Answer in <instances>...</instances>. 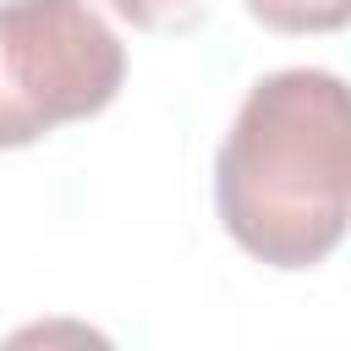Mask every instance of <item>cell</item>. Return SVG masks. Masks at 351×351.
Segmentation results:
<instances>
[{"label":"cell","mask_w":351,"mask_h":351,"mask_svg":"<svg viewBox=\"0 0 351 351\" xmlns=\"http://www.w3.org/2000/svg\"><path fill=\"white\" fill-rule=\"evenodd\" d=\"M214 208L230 241L269 269H313L340 247L351 115L335 71L285 66L247 88L214 165Z\"/></svg>","instance_id":"1"},{"label":"cell","mask_w":351,"mask_h":351,"mask_svg":"<svg viewBox=\"0 0 351 351\" xmlns=\"http://www.w3.org/2000/svg\"><path fill=\"white\" fill-rule=\"evenodd\" d=\"M121 82L126 49L88 0H0V148L99 115Z\"/></svg>","instance_id":"2"},{"label":"cell","mask_w":351,"mask_h":351,"mask_svg":"<svg viewBox=\"0 0 351 351\" xmlns=\"http://www.w3.org/2000/svg\"><path fill=\"white\" fill-rule=\"evenodd\" d=\"M269 33H335L351 16V0H247Z\"/></svg>","instance_id":"3"},{"label":"cell","mask_w":351,"mask_h":351,"mask_svg":"<svg viewBox=\"0 0 351 351\" xmlns=\"http://www.w3.org/2000/svg\"><path fill=\"white\" fill-rule=\"evenodd\" d=\"M104 5L143 33H192L208 11V0H104Z\"/></svg>","instance_id":"4"}]
</instances>
